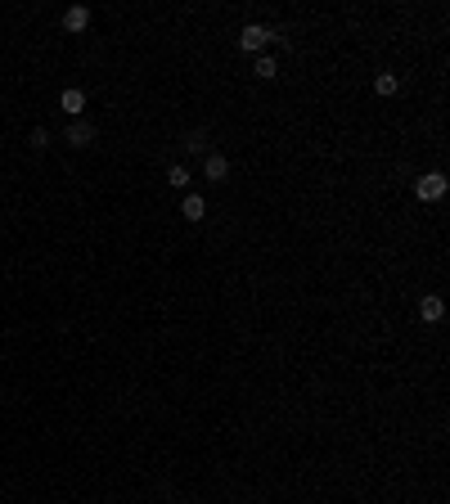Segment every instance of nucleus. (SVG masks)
<instances>
[{
    "label": "nucleus",
    "mask_w": 450,
    "mask_h": 504,
    "mask_svg": "<svg viewBox=\"0 0 450 504\" xmlns=\"http://www.w3.org/2000/svg\"><path fill=\"white\" fill-rule=\"evenodd\" d=\"M442 194H446V176L442 171H423V176L414 180V198L419 203H437Z\"/></svg>",
    "instance_id": "obj_1"
},
{
    "label": "nucleus",
    "mask_w": 450,
    "mask_h": 504,
    "mask_svg": "<svg viewBox=\"0 0 450 504\" xmlns=\"http://www.w3.org/2000/svg\"><path fill=\"white\" fill-rule=\"evenodd\" d=\"M271 41H275V32L261 27V23H248V27L239 32V50H243V55H257V50H266Z\"/></svg>",
    "instance_id": "obj_2"
},
{
    "label": "nucleus",
    "mask_w": 450,
    "mask_h": 504,
    "mask_svg": "<svg viewBox=\"0 0 450 504\" xmlns=\"http://www.w3.org/2000/svg\"><path fill=\"white\" fill-rule=\"evenodd\" d=\"M203 176H207L212 185H221V180L230 176V158H225V154H207V158H203Z\"/></svg>",
    "instance_id": "obj_3"
},
{
    "label": "nucleus",
    "mask_w": 450,
    "mask_h": 504,
    "mask_svg": "<svg viewBox=\"0 0 450 504\" xmlns=\"http://www.w3.org/2000/svg\"><path fill=\"white\" fill-rule=\"evenodd\" d=\"M95 135H100V131H95L90 122H81V117H77V122L68 126V135H63V144H72V149H86V144L95 140Z\"/></svg>",
    "instance_id": "obj_4"
},
{
    "label": "nucleus",
    "mask_w": 450,
    "mask_h": 504,
    "mask_svg": "<svg viewBox=\"0 0 450 504\" xmlns=\"http://www.w3.org/2000/svg\"><path fill=\"white\" fill-rule=\"evenodd\" d=\"M86 27H90V9H86V5L63 9V32H86Z\"/></svg>",
    "instance_id": "obj_5"
},
{
    "label": "nucleus",
    "mask_w": 450,
    "mask_h": 504,
    "mask_svg": "<svg viewBox=\"0 0 450 504\" xmlns=\"http://www.w3.org/2000/svg\"><path fill=\"white\" fill-rule=\"evenodd\" d=\"M59 109L68 113V117H81V109H86V90H77V86H68V90L59 95Z\"/></svg>",
    "instance_id": "obj_6"
},
{
    "label": "nucleus",
    "mask_w": 450,
    "mask_h": 504,
    "mask_svg": "<svg viewBox=\"0 0 450 504\" xmlns=\"http://www.w3.org/2000/svg\"><path fill=\"white\" fill-rule=\"evenodd\" d=\"M180 217H185V221H203V217H207V203H203V194H185V203H180Z\"/></svg>",
    "instance_id": "obj_7"
},
{
    "label": "nucleus",
    "mask_w": 450,
    "mask_h": 504,
    "mask_svg": "<svg viewBox=\"0 0 450 504\" xmlns=\"http://www.w3.org/2000/svg\"><path fill=\"white\" fill-rule=\"evenodd\" d=\"M419 315L428 320V325H437V320L446 315V302H442V297H437V293H428L423 302H419Z\"/></svg>",
    "instance_id": "obj_8"
},
{
    "label": "nucleus",
    "mask_w": 450,
    "mask_h": 504,
    "mask_svg": "<svg viewBox=\"0 0 450 504\" xmlns=\"http://www.w3.org/2000/svg\"><path fill=\"white\" fill-rule=\"evenodd\" d=\"M185 154H198V158H207V131H203V126H194V131H185Z\"/></svg>",
    "instance_id": "obj_9"
},
{
    "label": "nucleus",
    "mask_w": 450,
    "mask_h": 504,
    "mask_svg": "<svg viewBox=\"0 0 450 504\" xmlns=\"http://www.w3.org/2000/svg\"><path fill=\"white\" fill-rule=\"evenodd\" d=\"M252 72H257L261 81H275V77H280V63H275L271 55H261V59H257V68H252Z\"/></svg>",
    "instance_id": "obj_10"
},
{
    "label": "nucleus",
    "mask_w": 450,
    "mask_h": 504,
    "mask_svg": "<svg viewBox=\"0 0 450 504\" xmlns=\"http://www.w3.org/2000/svg\"><path fill=\"white\" fill-rule=\"evenodd\" d=\"M396 86H401L396 72H379V77H374V90H379V95H396Z\"/></svg>",
    "instance_id": "obj_11"
},
{
    "label": "nucleus",
    "mask_w": 450,
    "mask_h": 504,
    "mask_svg": "<svg viewBox=\"0 0 450 504\" xmlns=\"http://www.w3.org/2000/svg\"><path fill=\"white\" fill-rule=\"evenodd\" d=\"M167 180H171V189H185V185H189V167H180V163H176V167L167 171Z\"/></svg>",
    "instance_id": "obj_12"
},
{
    "label": "nucleus",
    "mask_w": 450,
    "mask_h": 504,
    "mask_svg": "<svg viewBox=\"0 0 450 504\" xmlns=\"http://www.w3.org/2000/svg\"><path fill=\"white\" fill-rule=\"evenodd\" d=\"M27 144H32V149H46V144H50V131H46V126H36V131L27 135Z\"/></svg>",
    "instance_id": "obj_13"
}]
</instances>
